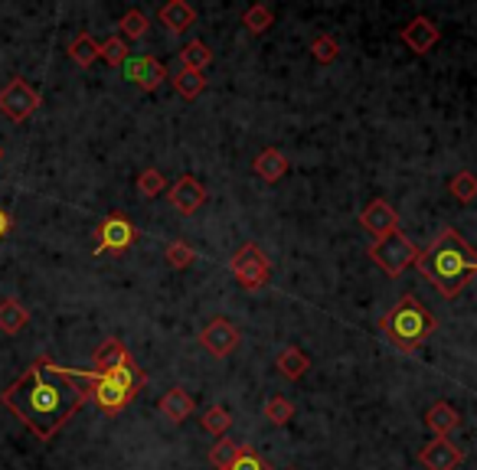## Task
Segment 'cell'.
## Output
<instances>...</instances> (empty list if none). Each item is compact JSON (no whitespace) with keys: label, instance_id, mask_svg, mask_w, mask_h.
I'll use <instances>...</instances> for the list:
<instances>
[{"label":"cell","instance_id":"obj_31","mask_svg":"<svg viewBox=\"0 0 477 470\" xmlns=\"http://www.w3.org/2000/svg\"><path fill=\"white\" fill-rule=\"evenodd\" d=\"M138 190H141V196L154 200V196H161V193L167 190V177H163L157 167H147V170H141V177H138Z\"/></svg>","mask_w":477,"mask_h":470},{"label":"cell","instance_id":"obj_15","mask_svg":"<svg viewBox=\"0 0 477 470\" xmlns=\"http://www.w3.org/2000/svg\"><path fill=\"white\" fill-rule=\"evenodd\" d=\"M134 363V356L128 353V346L118 340V336H108L102 343L92 350V366H96V373H108V369H118V366H128Z\"/></svg>","mask_w":477,"mask_h":470},{"label":"cell","instance_id":"obj_3","mask_svg":"<svg viewBox=\"0 0 477 470\" xmlns=\"http://www.w3.org/2000/svg\"><path fill=\"white\" fill-rule=\"evenodd\" d=\"M382 334L389 336L392 346H399L402 353H415L431 334H435V317L422 304L415 294H406L389 308V314H382L380 320Z\"/></svg>","mask_w":477,"mask_h":470},{"label":"cell","instance_id":"obj_6","mask_svg":"<svg viewBox=\"0 0 477 470\" xmlns=\"http://www.w3.org/2000/svg\"><path fill=\"white\" fill-rule=\"evenodd\" d=\"M230 268H232V275H236V281L246 291L265 288L268 278H272V261H268V255L258 249L255 242H246V245L232 255Z\"/></svg>","mask_w":477,"mask_h":470},{"label":"cell","instance_id":"obj_30","mask_svg":"<svg viewBox=\"0 0 477 470\" xmlns=\"http://www.w3.org/2000/svg\"><path fill=\"white\" fill-rule=\"evenodd\" d=\"M128 56H131V49H128V39L108 37L105 43H98V59H105L108 66H121Z\"/></svg>","mask_w":477,"mask_h":470},{"label":"cell","instance_id":"obj_7","mask_svg":"<svg viewBox=\"0 0 477 470\" xmlns=\"http://www.w3.org/2000/svg\"><path fill=\"white\" fill-rule=\"evenodd\" d=\"M39 92L33 86H29L27 78H10L7 86L0 88V111L13 121V125H20V121H27L33 111L39 108Z\"/></svg>","mask_w":477,"mask_h":470},{"label":"cell","instance_id":"obj_36","mask_svg":"<svg viewBox=\"0 0 477 470\" xmlns=\"http://www.w3.org/2000/svg\"><path fill=\"white\" fill-rule=\"evenodd\" d=\"M10 229H13V219H10V212L4 210V206H0V242L7 239Z\"/></svg>","mask_w":477,"mask_h":470},{"label":"cell","instance_id":"obj_4","mask_svg":"<svg viewBox=\"0 0 477 470\" xmlns=\"http://www.w3.org/2000/svg\"><path fill=\"white\" fill-rule=\"evenodd\" d=\"M56 369L63 375H69V379H76V383L86 385V395L92 399V402L102 408L105 415H118L128 402H134V395L131 392H124L121 385H115L108 375L96 373V369H72V366H59Z\"/></svg>","mask_w":477,"mask_h":470},{"label":"cell","instance_id":"obj_11","mask_svg":"<svg viewBox=\"0 0 477 470\" xmlns=\"http://www.w3.org/2000/svg\"><path fill=\"white\" fill-rule=\"evenodd\" d=\"M167 200H171V206L180 212V216H193V212H197L203 202H206V186H203L197 177L183 173V177H177V180H173L171 190H167Z\"/></svg>","mask_w":477,"mask_h":470},{"label":"cell","instance_id":"obj_25","mask_svg":"<svg viewBox=\"0 0 477 470\" xmlns=\"http://www.w3.org/2000/svg\"><path fill=\"white\" fill-rule=\"evenodd\" d=\"M200 425H203V432L216 434V438H226V432L232 428V415H230V408H226V405H213V408H206V412H203Z\"/></svg>","mask_w":477,"mask_h":470},{"label":"cell","instance_id":"obj_27","mask_svg":"<svg viewBox=\"0 0 477 470\" xmlns=\"http://www.w3.org/2000/svg\"><path fill=\"white\" fill-rule=\"evenodd\" d=\"M275 23V13H272V7H265V4H252V7L242 13V27L248 29V33H265L268 27Z\"/></svg>","mask_w":477,"mask_h":470},{"label":"cell","instance_id":"obj_19","mask_svg":"<svg viewBox=\"0 0 477 470\" xmlns=\"http://www.w3.org/2000/svg\"><path fill=\"white\" fill-rule=\"evenodd\" d=\"M425 425H429L431 432H435V438H448V434L461 425V415L455 412V405L435 402L429 412H425Z\"/></svg>","mask_w":477,"mask_h":470},{"label":"cell","instance_id":"obj_5","mask_svg":"<svg viewBox=\"0 0 477 470\" xmlns=\"http://www.w3.org/2000/svg\"><path fill=\"white\" fill-rule=\"evenodd\" d=\"M370 259L376 261L382 268V275H389V278H399L402 271L415 265L419 259V249H415V242L406 235V232H389V235H382L370 245Z\"/></svg>","mask_w":477,"mask_h":470},{"label":"cell","instance_id":"obj_37","mask_svg":"<svg viewBox=\"0 0 477 470\" xmlns=\"http://www.w3.org/2000/svg\"><path fill=\"white\" fill-rule=\"evenodd\" d=\"M0 157H4V151H0Z\"/></svg>","mask_w":477,"mask_h":470},{"label":"cell","instance_id":"obj_34","mask_svg":"<svg viewBox=\"0 0 477 470\" xmlns=\"http://www.w3.org/2000/svg\"><path fill=\"white\" fill-rule=\"evenodd\" d=\"M311 53H314V59L317 62H334L337 56H340V46H337V39H331V37H324V33H321V37H314L311 39Z\"/></svg>","mask_w":477,"mask_h":470},{"label":"cell","instance_id":"obj_10","mask_svg":"<svg viewBox=\"0 0 477 470\" xmlns=\"http://www.w3.org/2000/svg\"><path fill=\"white\" fill-rule=\"evenodd\" d=\"M238 330L236 326L226 320V317H216V320H210V324L203 326V334H200V343L206 353H213L216 359H226V356L236 353V346H238Z\"/></svg>","mask_w":477,"mask_h":470},{"label":"cell","instance_id":"obj_9","mask_svg":"<svg viewBox=\"0 0 477 470\" xmlns=\"http://www.w3.org/2000/svg\"><path fill=\"white\" fill-rule=\"evenodd\" d=\"M121 76L131 82V86L144 88V92H154L161 88V82H167V66H163L157 56H128L121 62Z\"/></svg>","mask_w":477,"mask_h":470},{"label":"cell","instance_id":"obj_24","mask_svg":"<svg viewBox=\"0 0 477 470\" xmlns=\"http://www.w3.org/2000/svg\"><path fill=\"white\" fill-rule=\"evenodd\" d=\"M177 56H180V69H193V72H203L213 62V53L203 39H190Z\"/></svg>","mask_w":477,"mask_h":470},{"label":"cell","instance_id":"obj_32","mask_svg":"<svg viewBox=\"0 0 477 470\" xmlns=\"http://www.w3.org/2000/svg\"><path fill=\"white\" fill-rule=\"evenodd\" d=\"M163 255H167V261H171V268H177V271L190 268L193 261H197V251H193V245H187L183 239H173Z\"/></svg>","mask_w":477,"mask_h":470},{"label":"cell","instance_id":"obj_13","mask_svg":"<svg viewBox=\"0 0 477 470\" xmlns=\"http://www.w3.org/2000/svg\"><path fill=\"white\" fill-rule=\"evenodd\" d=\"M360 226L370 232V235L382 239V235H389V232L399 229V212L392 210L386 200H372L370 206L360 212Z\"/></svg>","mask_w":477,"mask_h":470},{"label":"cell","instance_id":"obj_1","mask_svg":"<svg viewBox=\"0 0 477 470\" xmlns=\"http://www.w3.org/2000/svg\"><path fill=\"white\" fill-rule=\"evenodd\" d=\"M86 402V385L59 373L49 356H37L0 392V405L27 425L37 441H53Z\"/></svg>","mask_w":477,"mask_h":470},{"label":"cell","instance_id":"obj_33","mask_svg":"<svg viewBox=\"0 0 477 470\" xmlns=\"http://www.w3.org/2000/svg\"><path fill=\"white\" fill-rule=\"evenodd\" d=\"M265 418L272 425H288L295 418V405L288 402V399H281V395H272L265 402Z\"/></svg>","mask_w":477,"mask_h":470},{"label":"cell","instance_id":"obj_28","mask_svg":"<svg viewBox=\"0 0 477 470\" xmlns=\"http://www.w3.org/2000/svg\"><path fill=\"white\" fill-rule=\"evenodd\" d=\"M238 451H242V444L232 441V438H220V441L213 444V451H210V464L216 470H230L232 464H236Z\"/></svg>","mask_w":477,"mask_h":470},{"label":"cell","instance_id":"obj_35","mask_svg":"<svg viewBox=\"0 0 477 470\" xmlns=\"http://www.w3.org/2000/svg\"><path fill=\"white\" fill-rule=\"evenodd\" d=\"M230 470H272V467H268V461L262 458V454H255L252 448H246V444H242V451H238L236 464H232Z\"/></svg>","mask_w":477,"mask_h":470},{"label":"cell","instance_id":"obj_17","mask_svg":"<svg viewBox=\"0 0 477 470\" xmlns=\"http://www.w3.org/2000/svg\"><path fill=\"white\" fill-rule=\"evenodd\" d=\"M157 20H161L171 33H187V29L197 23V10H193L187 0H167V4L157 10Z\"/></svg>","mask_w":477,"mask_h":470},{"label":"cell","instance_id":"obj_12","mask_svg":"<svg viewBox=\"0 0 477 470\" xmlns=\"http://www.w3.org/2000/svg\"><path fill=\"white\" fill-rule=\"evenodd\" d=\"M419 461L425 470H458L461 461H464V451L458 444H451L448 438H435L419 451Z\"/></svg>","mask_w":477,"mask_h":470},{"label":"cell","instance_id":"obj_29","mask_svg":"<svg viewBox=\"0 0 477 470\" xmlns=\"http://www.w3.org/2000/svg\"><path fill=\"white\" fill-rule=\"evenodd\" d=\"M448 190H451V196H455V200H461V202L477 200V177H474V173H468V170L455 173V177L448 180Z\"/></svg>","mask_w":477,"mask_h":470},{"label":"cell","instance_id":"obj_16","mask_svg":"<svg viewBox=\"0 0 477 470\" xmlns=\"http://www.w3.org/2000/svg\"><path fill=\"white\" fill-rule=\"evenodd\" d=\"M157 408H161V415L167 418V422L180 425L187 422L193 415V408H197V402H193V395L187 392V389H180V385H173L171 392H163V399L157 402Z\"/></svg>","mask_w":477,"mask_h":470},{"label":"cell","instance_id":"obj_22","mask_svg":"<svg viewBox=\"0 0 477 470\" xmlns=\"http://www.w3.org/2000/svg\"><path fill=\"white\" fill-rule=\"evenodd\" d=\"M66 53H69V59H72L76 66L88 69L98 59V43H96V37H92V33H76Z\"/></svg>","mask_w":477,"mask_h":470},{"label":"cell","instance_id":"obj_14","mask_svg":"<svg viewBox=\"0 0 477 470\" xmlns=\"http://www.w3.org/2000/svg\"><path fill=\"white\" fill-rule=\"evenodd\" d=\"M402 43L412 49V53H419V56H425L429 49H435V43L441 39V29L431 23L429 17H415L409 20V27H402Z\"/></svg>","mask_w":477,"mask_h":470},{"label":"cell","instance_id":"obj_23","mask_svg":"<svg viewBox=\"0 0 477 470\" xmlns=\"http://www.w3.org/2000/svg\"><path fill=\"white\" fill-rule=\"evenodd\" d=\"M171 82H173V88L187 98V102L200 98L203 88H206V76H203V72H193V69H177V72L171 76Z\"/></svg>","mask_w":477,"mask_h":470},{"label":"cell","instance_id":"obj_20","mask_svg":"<svg viewBox=\"0 0 477 470\" xmlns=\"http://www.w3.org/2000/svg\"><path fill=\"white\" fill-rule=\"evenodd\" d=\"M27 324H29V310L23 308L17 298H4V301H0V330H4V334L17 336Z\"/></svg>","mask_w":477,"mask_h":470},{"label":"cell","instance_id":"obj_2","mask_svg":"<svg viewBox=\"0 0 477 470\" xmlns=\"http://www.w3.org/2000/svg\"><path fill=\"white\" fill-rule=\"evenodd\" d=\"M415 265L439 288L441 298H458L461 288H468V281L477 275V251L448 226L429 249L419 251Z\"/></svg>","mask_w":477,"mask_h":470},{"label":"cell","instance_id":"obj_21","mask_svg":"<svg viewBox=\"0 0 477 470\" xmlns=\"http://www.w3.org/2000/svg\"><path fill=\"white\" fill-rule=\"evenodd\" d=\"M307 369H311V359H307L305 350H297V346H285V350L278 353V373L285 375V379H301Z\"/></svg>","mask_w":477,"mask_h":470},{"label":"cell","instance_id":"obj_8","mask_svg":"<svg viewBox=\"0 0 477 470\" xmlns=\"http://www.w3.org/2000/svg\"><path fill=\"white\" fill-rule=\"evenodd\" d=\"M138 235L141 232L134 229L131 222L124 219L121 212H112L102 226H98V245H96V255H121V251H128L138 242Z\"/></svg>","mask_w":477,"mask_h":470},{"label":"cell","instance_id":"obj_26","mask_svg":"<svg viewBox=\"0 0 477 470\" xmlns=\"http://www.w3.org/2000/svg\"><path fill=\"white\" fill-rule=\"evenodd\" d=\"M118 37L121 39H144L147 37V29H151V23H147V17H144V10H128L121 20H118Z\"/></svg>","mask_w":477,"mask_h":470},{"label":"cell","instance_id":"obj_18","mask_svg":"<svg viewBox=\"0 0 477 470\" xmlns=\"http://www.w3.org/2000/svg\"><path fill=\"white\" fill-rule=\"evenodd\" d=\"M252 170H255L258 180L265 183H278L281 177L288 173V157L278 151V147H265L262 154L255 157V163H252Z\"/></svg>","mask_w":477,"mask_h":470}]
</instances>
